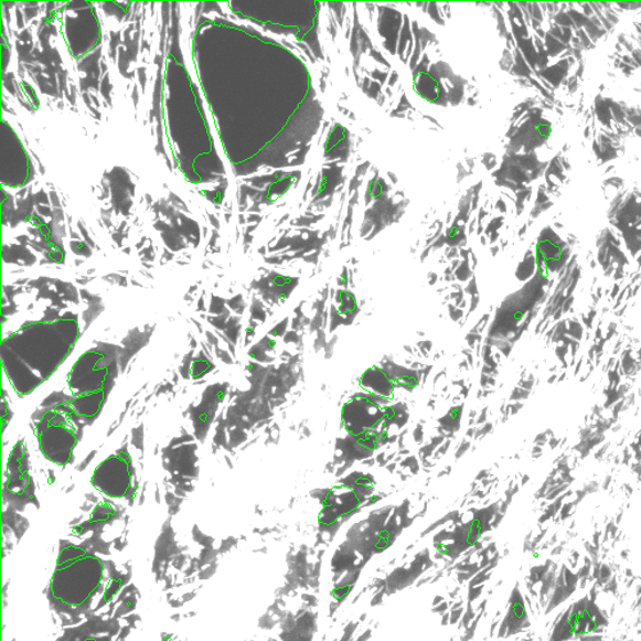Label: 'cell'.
Listing matches in <instances>:
<instances>
[{
	"label": "cell",
	"instance_id": "5",
	"mask_svg": "<svg viewBox=\"0 0 641 641\" xmlns=\"http://www.w3.org/2000/svg\"><path fill=\"white\" fill-rule=\"evenodd\" d=\"M580 641H601L600 638L597 637H587V638H581Z\"/></svg>",
	"mask_w": 641,
	"mask_h": 641
},
{
	"label": "cell",
	"instance_id": "1",
	"mask_svg": "<svg viewBox=\"0 0 641 641\" xmlns=\"http://www.w3.org/2000/svg\"><path fill=\"white\" fill-rule=\"evenodd\" d=\"M102 574L100 562L85 554L61 559L52 581L53 595L67 605L81 606L99 587Z\"/></svg>",
	"mask_w": 641,
	"mask_h": 641
},
{
	"label": "cell",
	"instance_id": "4",
	"mask_svg": "<svg viewBox=\"0 0 641 641\" xmlns=\"http://www.w3.org/2000/svg\"><path fill=\"white\" fill-rule=\"evenodd\" d=\"M368 192L371 193L372 196L375 197V200H377V197L382 196L384 194L382 181H372V183L368 188Z\"/></svg>",
	"mask_w": 641,
	"mask_h": 641
},
{
	"label": "cell",
	"instance_id": "2",
	"mask_svg": "<svg viewBox=\"0 0 641 641\" xmlns=\"http://www.w3.org/2000/svg\"><path fill=\"white\" fill-rule=\"evenodd\" d=\"M607 624L606 617L601 615L599 607L590 599L577 601L562 617L553 631L551 641H568L576 638H587L592 632H598Z\"/></svg>",
	"mask_w": 641,
	"mask_h": 641
},
{
	"label": "cell",
	"instance_id": "3",
	"mask_svg": "<svg viewBox=\"0 0 641 641\" xmlns=\"http://www.w3.org/2000/svg\"><path fill=\"white\" fill-rule=\"evenodd\" d=\"M380 418H382V413H380L376 405L365 399L346 405L343 415L346 429L354 434L365 432L371 429V427L378 424Z\"/></svg>",
	"mask_w": 641,
	"mask_h": 641
}]
</instances>
